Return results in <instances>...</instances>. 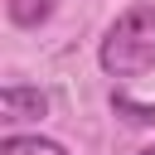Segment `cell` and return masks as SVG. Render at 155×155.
<instances>
[{"label": "cell", "mask_w": 155, "mask_h": 155, "mask_svg": "<svg viewBox=\"0 0 155 155\" xmlns=\"http://www.w3.org/2000/svg\"><path fill=\"white\" fill-rule=\"evenodd\" d=\"M97 63L111 78H136V73L155 68V5H131L102 34Z\"/></svg>", "instance_id": "1"}, {"label": "cell", "mask_w": 155, "mask_h": 155, "mask_svg": "<svg viewBox=\"0 0 155 155\" xmlns=\"http://www.w3.org/2000/svg\"><path fill=\"white\" fill-rule=\"evenodd\" d=\"M48 116V97L39 87H0V126H34Z\"/></svg>", "instance_id": "2"}, {"label": "cell", "mask_w": 155, "mask_h": 155, "mask_svg": "<svg viewBox=\"0 0 155 155\" xmlns=\"http://www.w3.org/2000/svg\"><path fill=\"white\" fill-rule=\"evenodd\" d=\"M53 5H58V0H5V15H10V24H19V29H39V24L53 15Z\"/></svg>", "instance_id": "3"}, {"label": "cell", "mask_w": 155, "mask_h": 155, "mask_svg": "<svg viewBox=\"0 0 155 155\" xmlns=\"http://www.w3.org/2000/svg\"><path fill=\"white\" fill-rule=\"evenodd\" d=\"M0 155H68L48 136H0Z\"/></svg>", "instance_id": "4"}, {"label": "cell", "mask_w": 155, "mask_h": 155, "mask_svg": "<svg viewBox=\"0 0 155 155\" xmlns=\"http://www.w3.org/2000/svg\"><path fill=\"white\" fill-rule=\"evenodd\" d=\"M111 107H116V111H126V116H131V121H140V126H145V121H155V107H140V102H131L126 92H116V97H111Z\"/></svg>", "instance_id": "5"}, {"label": "cell", "mask_w": 155, "mask_h": 155, "mask_svg": "<svg viewBox=\"0 0 155 155\" xmlns=\"http://www.w3.org/2000/svg\"><path fill=\"white\" fill-rule=\"evenodd\" d=\"M136 155H155V145H145V150H136Z\"/></svg>", "instance_id": "6"}]
</instances>
